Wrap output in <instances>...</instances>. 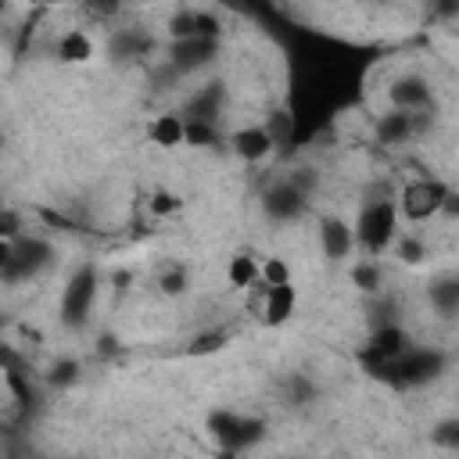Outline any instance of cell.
<instances>
[{
  "label": "cell",
  "instance_id": "cell-19",
  "mask_svg": "<svg viewBox=\"0 0 459 459\" xmlns=\"http://www.w3.org/2000/svg\"><path fill=\"white\" fill-rule=\"evenodd\" d=\"M11 262V240L7 237H0V269Z\"/></svg>",
  "mask_w": 459,
  "mask_h": 459
},
{
  "label": "cell",
  "instance_id": "cell-6",
  "mask_svg": "<svg viewBox=\"0 0 459 459\" xmlns=\"http://www.w3.org/2000/svg\"><path fill=\"white\" fill-rule=\"evenodd\" d=\"M147 136H151V143H158V147H165V151L183 147V143H186V118L176 115V111H165V115H158V118L147 126Z\"/></svg>",
  "mask_w": 459,
  "mask_h": 459
},
{
  "label": "cell",
  "instance_id": "cell-12",
  "mask_svg": "<svg viewBox=\"0 0 459 459\" xmlns=\"http://www.w3.org/2000/svg\"><path fill=\"white\" fill-rule=\"evenodd\" d=\"M258 280H262L265 287H273V283H287V280H290V265H287V258H280V255L262 258V262H258Z\"/></svg>",
  "mask_w": 459,
  "mask_h": 459
},
{
  "label": "cell",
  "instance_id": "cell-18",
  "mask_svg": "<svg viewBox=\"0 0 459 459\" xmlns=\"http://www.w3.org/2000/svg\"><path fill=\"white\" fill-rule=\"evenodd\" d=\"M86 11H93V14L108 18V14H115V11H118V0H86Z\"/></svg>",
  "mask_w": 459,
  "mask_h": 459
},
{
  "label": "cell",
  "instance_id": "cell-10",
  "mask_svg": "<svg viewBox=\"0 0 459 459\" xmlns=\"http://www.w3.org/2000/svg\"><path fill=\"white\" fill-rule=\"evenodd\" d=\"M147 212H151L154 219H172V215L183 212V197H179L176 190H169V186H158V190L147 197Z\"/></svg>",
  "mask_w": 459,
  "mask_h": 459
},
{
  "label": "cell",
  "instance_id": "cell-20",
  "mask_svg": "<svg viewBox=\"0 0 459 459\" xmlns=\"http://www.w3.org/2000/svg\"><path fill=\"white\" fill-rule=\"evenodd\" d=\"M4 11H7V0H0V14H4Z\"/></svg>",
  "mask_w": 459,
  "mask_h": 459
},
{
  "label": "cell",
  "instance_id": "cell-2",
  "mask_svg": "<svg viewBox=\"0 0 459 459\" xmlns=\"http://www.w3.org/2000/svg\"><path fill=\"white\" fill-rule=\"evenodd\" d=\"M394 237H398V208H394V201H373V204H366L362 215H359V222H355L359 247H366V251L377 255L387 244H394Z\"/></svg>",
  "mask_w": 459,
  "mask_h": 459
},
{
  "label": "cell",
  "instance_id": "cell-1",
  "mask_svg": "<svg viewBox=\"0 0 459 459\" xmlns=\"http://www.w3.org/2000/svg\"><path fill=\"white\" fill-rule=\"evenodd\" d=\"M448 204H452V190H448L441 179H430V176L405 183V186H402V197L394 201V208H398L409 222H427V219H434V215H437L441 208H448Z\"/></svg>",
  "mask_w": 459,
  "mask_h": 459
},
{
  "label": "cell",
  "instance_id": "cell-17",
  "mask_svg": "<svg viewBox=\"0 0 459 459\" xmlns=\"http://www.w3.org/2000/svg\"><path fill=\"white\" fill-rule=\"evenodd\" d=\"M219 348H222V333H201V337H194V344H190L194 355H208V351H219Z\"/></svg>",
  "mask_w": 459,
  "mask_h": 459
},
{
  "label": "cell",
  "instance_id": "cell-8",
  "mask_svg": "<svg viewBox=\"0 0 459 459\" xmlns=\"http://www.w3.org/2000/svg\"><path fill=\"white\" fill-rule=\"evenodd\" d=\"M226 280H230L233 290H247L251 283H258V258L247 255V251L233 255L230 265H226Z\"/></svg>",
  "mask_w": 459,
  "mask_h": 459
},
{
  "label": "cell",
  "instance_id": "cell-5",
  "mask_svg": "<svg viewBox=\"0 0 459 459\" xmlns=\"http://www.w3.org/2000/svg\"><path fill=\"white\" fill-rule=\"evenodd\" d=\"M93 50L97 47H93V36L86 29H65L54 43V54L61 65H86L93 57Z\"/></svg>",
  "mask_w": 459,
  "mask_h": 459
},
{
  "label": "cell",
  "instance_id": "cell-15",
  "mask_svg": "<svg viewBox=\"0 0 459 459\" xmlns=\"http://www.w3.org/2000/svg\"><path fill=\"white\" fill-rule=\"evenodd\" d=\"M212 136H215V133H212L208 122H201V118H197V122H186V143H197V147H201V143H212Z\"/></svg>",
  "mask_w": 459,
  "mask_h": 459
},
{
  "label": "cell",
  "instance_id": "cell-16",
  "mask_svg": "<svg viewBox=\"0 0 459 459\" xmlns=\"http://www.w3.org/2000/svg\"><path fill=\"white\" fill-rule=\"evenodd\" d=\"M355 283H359L362 290H373V287L380 283V273H377V265H373V262H362V265L355 269Z\"/></svg>",
  "mask_w": 459,
  "mask_h": 459
},
{
  "label": "cell",
  "instance_id": "cell-13",
  "mask_svg": "<svg viewBox=\"0 0 459 459\" xmlns=\"http://www.w3.org/2000/svg\"><path fill=\"white\" fill-rule=\"evenodd\" d=\"M222 22L212 11H194V39H219Z\"/></svg>",
  "mask_w": 459,
  "mask_h": 459
},
{
  "label": "cell",
  "instance_id": "cell-14",
  "mask_svg": "<svg viewBox=\"0 0 459 459\" xmlns=\"http://www.w3.org/2000/svg\"><path fill=\"white\" fill-rule=\"evenodd\" d=\"M158 287H161V294H172V298L186 294V287H190V280H186V269H183V265H172V269H165V273H161V280H158Z\"/></svg>",
  "mask_w": 459,
  "mask_h": 459
},
{
  "label": "cell",
  "instance_id": "cell-11",
  "mask_svg": "<svg viewBox=\"0 0 459 459\" xmlns=\"http://www.w3.org/2000/svg\"><path fill=\"white\" fill-rule=\"evenodd\" d=\"M319 233H323V244H326V251H330L333 258H341V255L351 247V230H348L344 222H337V219H330Z\"/></svg>",
  "mask_w": 459,
  "mask_h": 459
},
{
  "label": "cell",
  "instance_id": "cell-3",
  "mask_svg": "<svg viewBox=\"0 0 459 459\" xmlns=\"http://www.w3.org/2000/svg\"><path fill=\"white\" fill-rule=\"evenodd\" d=\"M247 290H255L251 298H255V305L262 308V323L265 326H283L290 316H294V308H298V287L287 280V283H273V287H265L262 280L258 283H251Z\"/></svg>",
  "mask_w": 459,
  "mask_h": 459
},
{
  "label": "cell",
  "instance_id": "cell-4",
  "mask_svg": "<svg viewBox=\"0 0 459 459\" xmlns=\"http://www.w3.org/2000/svg\"><path fill=\"white\" fill-rule=\"evenodd\" d=\"M230 147H233V154H237L240 161L258 165V161H265V158L276 151V140H273V133H269L265 126H244V129H237V133L230 136Z\"/></svg>",
  "mask_w": 459,
  "mask_h": 459
},
{
  "label": "cell",
  "instance_id": "cell-7",
  "mask_svg": "<svg viewBox=\"0 0 459 459\" xmlns=\"http://www.w3.org/2000/svg\"><path fill=\"white\" fill-rule=\"evenodd\" d=\"M369 355L377 362H398L405 355V333L398 326H380L373 337H369Z\"/></svg>",
  "mask_w": 459,
  "mask_h": 459
},
{
  "label": "cell",
  "instance_id": "cell-9",
  "mask_svg": "<svg viewBox=\"0 0 459 459\" xmlns=\"http://www.w3.org/2000/svg\"><path fill=\"white\" fill-rule=\"evenodd\" d=\"M391 97H394V104H402V111H416L430 100V90L423 79H402V82H394Z\"/></svg>",
  "mask_w": 459,
  "mask_h": 459
}]
</instances>
